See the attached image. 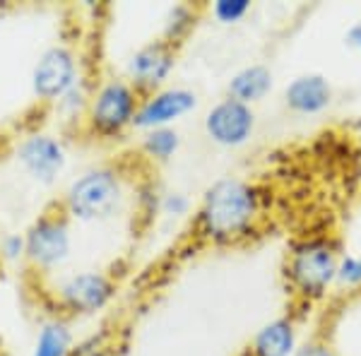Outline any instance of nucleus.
Segmentation results:
<instances>
[{"label":"nucleus","mask_w":361,"mask_h":356,"mask_svg":"<svg viewBox=\"0 0 361 356\" xmlns=\"http://www.w3.org/2000/svg\"><path fill=\"white\" fill-rule=\"evenodd\" d=\"M250 8H253V3L250 0H217V3L212 5V17L219 22V25H238V22L243 20Z\"/></svg>","instance_id":"obj_19"},{"label":"nucleus","mask_w":361,"mask_h":356,"mask_svg":"<svg viewBox=\"0 0 361 356\" xmlns=\"http://www.w3.org/2000/svg\"><path fill=\"white\" fill-rule=\"evenodd\" d=\"M159 202H161V192L154 188V185H145L142 190H140V205H142L145 214H157L159 212Z\"/></svg>","instance_id":"obj_24"},{"label":"nucleus","mask_w":361,"mask_h":356,"mask_svg":"<svg viewBox=\"0 0 361 356\" xmlns=\"http://www.w3.org/2000/svg\"><path fill=\"white\" fill-rule=\"evenodd\" d=\"M176 68V46L166 44L164 39L145 44L128 61V82L135 87L140 97L164 90L166 80Z\"/></svg>","instance_id":"obj_6"},{"label":"nucleus","mask_w":361,"mask_h":356,"mask_svg":"<svg viewBox=\"0 0 361 356\" xmlns=\"http://www.w3.org/2000/svg\"><path fill=\"white\" fill-rule=\"evenodd\" d=\"M116 294V284L104 272H80L61 284L58 303L73 315H92L102 311Z\"/></svg>","instance_id":"obj_9"},{"label":"nucleus","mask_w":361,"mask_h":356,"mask_svg":"<svg viewBox=\"0 0 361 356\" xmlns=\"http://www.w3.org/2000/svg\"><path fill=\"white\" fill-rule=\"evenodd\" d=\"M70 330L63 320H51L39 330L32 356H68L70 354Z\"/></svg>","instance_id":"obj_15"},{"label":"nucleus","mask_w":361,"mask_h":356,"mask_svg":"<svg viewBox=\"0 0 361 356\" xmlns=\"http://www.w3.org/2000/svg\"><path fill=\"white\" fill-rule=\"evenodd\" d=\"M140 97L126 80H109L90 102V128L102 137H118L135 121Z\"/></svg>","instance_id":"obj_4"},{"label":"nucleus","mask_w":361,"mask_h":356,"mask_svg":"<svg viewBox=\"0 0 361 356\" xmlns=\"http://www.w3.org/2000/svg\"><path fill=\"white\" fill-rule=\"evenodd\" d=\"M123 173L114 166H97L70 183L66 209L78 219H106L123 200Z\"/></svg>","instance_id":"obj_3"},{"label":"nucleus","mask_w":361,"mask_h":356,"mask_svg":"<svg viewBox=\"0 0 361 356\" xmlns=\"http://www.w3.org/2000/svg\"><path fill=\"white\" fill-rule=\"evenodd\" d=\"M22 166L39 180H54L66 164V149L51 135H29L17 147Z\"/></svg>","instance_id":"obj_12"},{"label":"nucleus","mask_w":361,"mask_h":356,"mask_svg":"<svg viewBox=\"0 0 361 356\" xmlns=\"http://www.w3.org/2000/svg\"><path fill=\"white\" fill-rule=\"evenodd\" d=\"M345 44H347L352 51H357V54H361V20H359V22H354V25L347 29Z\"/></svg>","instance_id":"obj_25"},{"label":"nucleus","mask_w":361,"mask_h":356,"mask_svg":"<svg viewBox=\"0 0 361 356\" xmlns=\"http://www.w3.org/2000/svg\"><path fill=\"white\" fill-rule=\"evenodd\" d=\"M272 87H275L272 70L263 66V63H253V66H246L231 75L226 92H229V99H236V102L253 106V104L263 102L270 94Z\"/></svg>","instance_id":"obj_14"},{"label":"nucleus","mask_w":361,"mask_h":356,"mask_svg":"<svg viewBox=\"0 0 361 356\" xmlns=\"http://www.w3.org/2000/svg\"><path fill=\"white\" fill-rule=\"evenodd\" d=\"M70 253L68 221L58 214H44L25 233V258L39 270H54Z\"/></svg>","instance_id":"obj_5"},{"label":"nucleus","mask_w":361,"mask_h":356,"mask_svg":"<svg viewBox=\"0 0 361 356\" xmlns=\"http://www.w3.org/2000/svg\"><path fill=\"white\" fill-rule=\"evenodd\" d=\"M205 133L219 147H241L255 133V111L236 99H222L205 116Z\"/></svg>","instance_id":"obj_8"},{"label":"nucleus","mask_w":361,"mask_h":356,"mask_svg":"<svg viewBox=\"0 0 361 356\" xmlns=\"http://www.w3.org/2000/svg\"><path fill=\"white\" fill-rule=\"evenodd\" d=\"M180 147V135L176 128H157L147 130L142 137V152L154 161H169Z\"/></svg>","instance_id":"obj_17"},{"label":"nucleus","mask_w":361,"mask_h":356,"mask_svg":"<svg viewBox=\"0 0 361 356\" xmlns=\"http://www.w3.org/2000/svg\"><path fill=\"white\" fill-rule=\"evenodd\" d=\"M296 347H299L296 320L292 315H279L255 332L248 347V356H294Z\"/></svg>","instance_id":"obj_13"},{"label":"nucleus","mask_w":361,"mask_h":356,"mask_svg":"<svg viewBox=\"0 0 361 356\" xmlns=\"http://www.w3.org/2000/svg\"><path fill=\"white\" fill-rule=\"evenodd\" d=\"M335 90L320 73H304L284 87V106L296 116H318L333 106Z\"/></svg>","instance_id":"obj_11"},{"label":"nucleus","mask_w":361,"mask_h":356,"mask_svg":"<svg viewBox=\"0 0 361 356\" xmlns=\"http://www.w3.org/2000/svg\"><path fill=\"white\" fill-rule=\"evenodd\" d=\"M87 90H85V85H82V80H78L70 90L63 94L61 99H58V104H61V111L66 116H78L80 111H82L87 106Z\"/></svg>","instance_id":"obj_20"},{"label":"nucleus","mask_w":361,"mask_h":356,"mask_svg":"<svg viewBox=\"0 0 361 356\" xmlns=\"http://www.w3.org/2000/svg\"><path fill=\"white\" fill-rule=\"evenodd\" d=\"M0 250H3V258L17 260L20 255H25V236H20V233H10V236L3 238Z\"/></svg>","instance_id":"obj_23"},{"label":"nucleus","mask_w":361,"mask_h":356,"mask_svg":"<svg viewBox=\"0 0 361 356\" xmlns=\"http://www.w3.org/2000/svg\"><path fill=\"white\" fill-rule=\"evenodd\" d=\"M197 22V10L195 5L188 3H178L169 10L166 20H164V32H161V39L171 46H178L180 42L188 39V34L193 32Z\"/></svg>","instance_id":"obj_16"},{"label":"nucleus","mask_w":361,"mask_h":356,"mask_svg":"<svg viewBox=\"0 0 361 356\" xmlns=\"http://www.w3.org/2000/svg\"><path fill=\"white\" fill-rule=\"evenodd\" d=\"M197 106V94L185 87H164L159 92L140 99V106L133 121L137 130H157V128H171L176 121L188 116Z\"/></svg>","instance_id":"obj_7"},{"label":"nucleus","mask_w":361,"mask_h":356,"mask_svg":"<svg viewBox=\"0 0 361 356\" xmlns=\"http://www.w3.org/2000/svg\"><path fill=\"white\" fill-rule=\"evenodd\" d=\"M335 287L345 291H361V255L342 253L340 265H337Z\"/></svg>","instance_id":"obj_18"},{"label":"nucleus","mask_w":361,"mask_h":356,"mask_svg":"<svg viewBox=\"0 0 361 356\" xmlns=\"http://www.w3.org/2000/svg\"><path fill=\"white\" fill-rule=\"evenodd\" d=\"M78 82V63L66 46H51L39 56L32 73V90L42 102H58Z\"/></svg>","instance_id":"obj_10"},{"label":"nucleus","mask_w":361,"mask_h":356,"mask_svg":"<svg viewBox=\"0 0 361 356\" xmlns=\"http://www.w3.org/2000/svg\"><path fill=\"white\" fill-rule=\"evenodd\" d=\"M263 190L243 178H222L212 183L197 207L195 229L212 243H236L255 231L263 217Z\"/></svg>","instance_id":"obj_1"},{"label":"nucleus","mask_w":361,"mask_h":356,"mask_svg":"<svg viewBox=\"0 0 361 356\" xmlns=\"http://www.w3.org/2000/svg\"><path fill=\"white\" fill-rule=\"evenodd\" d=\"M342 246L330 233H311L296 238L287 250L284 277L296 299L316 303L330 294L335 287L337 265L342 258Z\"/></svg>","instance_id":"obj_2"},{"label":"nucleus","mask_w":361,"mask_h":356,"mask_svg":"<svg viewBox=\"0 0 361 356\" xmlns=\"http://www.w3.org/2000/svg\"><path fill=\"white\" fill-rule=\"evenodd\" d=\"M188 209H190V200L185 192L178 190L161 192V202H159L161 214H166V217H183V214H188Z\"/></svg>","instance_id":"obj_21"},{"label":"nucleus","mask_w":361,"mask_h":356,"mask_svg":"<svg viewBox=\"0 0 361 356\" xmlns=\"http://www.w3.org/2000/svg\"><path fill=\"white\" fill-rule=\"evenodd\" d=\"M294 356H337V352L328 340H323V337H313V340L299 344Z\"/></svg>","instance_id":"obj_22"}]
</instances>
